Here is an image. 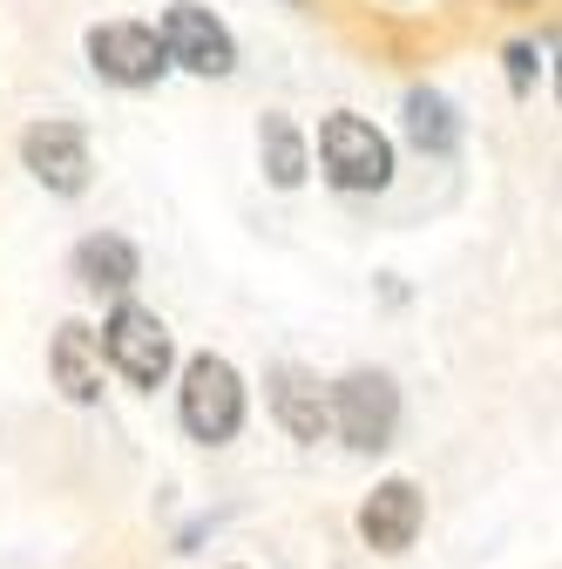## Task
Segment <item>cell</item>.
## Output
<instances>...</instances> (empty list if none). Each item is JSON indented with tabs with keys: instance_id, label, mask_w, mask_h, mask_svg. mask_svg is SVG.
<instances>
[{
	"instance_id": "cell-1",
	"label": "cell",
	"mask_w": 562,
	"mask_h": 569,
	"mask_svg": "<svg viewBox=\"0 0 562 569\" xmlns=\"http://www.w3.org/2000/svg\"><path fill=\"white\" fill-rule=\"evenodd\" d=\"M177 420H183V435L203 441V448L238 441V427H244V380H238V367L224 360V352H197V360L183 367Z\"/></svg>"
},
{
	"instance_id": "cell-2",
	"label": "cell",
	"mask_w": 562,
	"mask_h": 569,
	"mask_svg": "<svg viewBox=\"0 0 562 569\" xmlns=\"http://www.w3.org/2000/svg\"><path fill=\"white\" fill-rule=\"evenodd\" d=\"M319 170L332 190H387L393 183V142L367 116L332 109L319 122Z\"/></svg>"
},
{
	"instance_id": "cell-3",
	"label": "cell",
	"mask_w": 562,
	"mask_h": 569,
	"mask_svg": "<svg viewBox=\"0 0 562 569\" xmlns=\"http://www.w3.org/2000/svg\"><path fill=\"white\" fill-rule=\"evenodd\" d=\"M96 346H102V367H116L129 387H163L170 367H177V339H170V326H163L150 306H129V299L102 319Z\"/></svg>"
},
{
	"instance_id": "cell-4",
	"label": "cell",
	"mask_w": 562,
	"mask_h": 569,
	"mask_svg": "<svg viewBox=\"0 0 562 569\" xmlns=\"http://www.w3.org/2000/svg\"><path fill=\"white\" fill-rule=\"evenodd\" d=\"M325 407H332V427H339L345 448H360V455L393 448V427H400V387H393V373L353 367L339 387H325Z\"/></svg>"
},
{
	"instance_id": "cell-5",
	"label": "cell",
	"mask_w": 562,
	"mask_h": 569,
	"mask_svg": "<svg viewBox=\"0 0 562 569\" xmlns=\"http://www.w3.org/2000/svg\"><path fill=\"white\" fill-rule=\"evenodd\" d=\"M157 41H163L170 68H190V76H203V82H218V76H231V68H238V34L210 14V8H197V0H170Z\"/></svg>"
},
{
	"instance_id": "cell-6",
	"label": "cell",
	"mask_w": 562,
	"mask_h": 569,
	"mask_svg": "<svg viewBox=\"0 0 562 569\" xmlns=\"http://www.w3.org/2000/svg\"><path fill=\"white\" fill-rule=\"evenodd\" d=\"M89 68L116 89H150L170 76V54H163L157 28H143V21H102V28H89Z\"/></svg>"
},
{
	"instance_id": "cell-7",
	"label": "cell",
	"mask_w": 562,
	"mask_h": 569,
	"mask_svg": "<svg viewBox=\"0 0 562 569\" xmlns=\"http://www.w3.org/2000/svg\"><path fill=\"white\" fill-rule=\"evenodd\" d=\"M21 163L54 197H82L89 190V170H96L89 129H76V122H34V129H21Z\"/></svg>"
},
{
	"instance_id": "cell-8",
	"label": "cell",
	"mask_w": 562,
	"mask_h": 569,
	"mask_svg": "<svg viewBox=\"0 0 562 569\" xmlns=\"http://www.w3.org/2000/svg\"><path fill=\"white\" fill-rule=\"evenodd\" d=\"M420 522H428V495H420L407 475L380 481V488L367 495V502H360V542H367V549H380V556L413 549Z\"/></svg>"
},
{
	"instance_id": "cell-9",
	"label": "cell",
	"mask_w": 562,
	"mask_h": 569,
	"mask_svg": "<svg viewBox=\"0 0 562 569\" xmlns=\"http://www.w3.org/2000/svg\"><path fill=\"white\" fill-rule=\"evenodd\" d=\"M48 373L61 387V400H76V407H96L102 400V346L82 319H61L54 339H48Z\"/></svg>"
},
{
	"instance_id": "cell-10",
	"label": "cell",
	"mask_w": 562,
	"mask_h": 569,
	"mask_svg": "<svg viewBox=\"0 0 562 569\" xmlns=\"http://www.w3.org/2000/svg\"><path fill=\"white\" fill-rule=\"evenodd\" d=\"M271 413L292 441H319L332 427V407H325V387L305 373V367H278L271 373Z\"/></svg>"
},
{
	"instance_id": "cell-11",
	"label": "cell",
	"mask_w": 562,
	"mask_h": 569,
	"mask_svg": "<svg viewBox=\"0 0 562 569\" xmlns=\"http://www.w3.org/2000/svg\"><path fill=\"white\" fill-rule=\"evenodd\" d=\"M68 271H76V284H89V292H129V284L143 278V258H136L129 238L96 231V238H82L68 251Z\"/></svg>"
},
{
	"instance_id": "cell-12",
	"label": "cell",
	"mask_w": 562,
	"mask_h": 569,
	"mask_svg": "<svg viewBox=\"0 0 562 569\" xmlns=\"http://www.w3.org/2000/svg\"><path fill=\"white\" fill-rule=\"evenodd\" d=\"M258 150H264V177H271L278 190H299V183H305L312 150H305V136H299V122H292V116H264Z\"/></svg>"
},
{
	"instance_id": "cell-13",
	"label": "cell",
	"mask_w": 562,
	"mask_h": 569,
	"mask_svg": "<svg viewBox=\"0 0 562 569\" xmlns=\"http://www.w3.org/2000/svg\"><path fill=\"white\" fill-rule=\"evenodd\" d=\"M407 136L420 142L428 157H448L454 142H461V116L441 89H407Z\"/></svg>"
},
{
	"instance_id": "cell-14",
	"label": "cell",
	"mask_w": 562,
	"mask_h": 569,
	"mask_svg": "<svg viewBox=\"0 0 562 569\" xmlns=\"http://www.w3.org/2000/svg\"><path fill=\"white\" fill-rule=\"evenodd\" d=\"M502 61H509V82H515V96H529V89H535V76H542V61H535V48H529V41H515V48H509Z\"/></svg>"
},
{
	"instance_id": "cell-15",
	"label": "cell",
	"mask_w": 562,
	"mask_h": 569,
	"mask_svg": "<svg viewBox=\"0 0 562 569\" xmlns=\"http://www.w3.org/2000/svg\"><path fill=\"white\" fill-rule=\"evenodd\" d=\"M509 8H529V0H509Z\"/></svg>"
}]
</instances>
